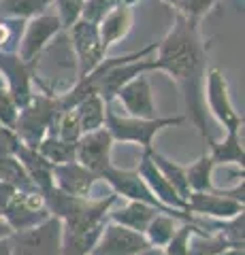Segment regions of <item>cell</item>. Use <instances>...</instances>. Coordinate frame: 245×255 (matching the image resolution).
<instances>
[{
  "mask_svg": "<svg viewBox=\"0 0 245 255\" xmlns=\"http://www.w3.org/2000/svg\"><path fill=\"white\" fill-rule=\"evenodd\" d=\"M154 64L156 70L167 73L179 85L186 102V119L199 128L203 140L209 147L213 138L207 126V109L203 98L205 73H207V45L201 36L199 23L175 15L169 34L156 47Z\"/></svg>",
  "mask_w": 245,
  "mask_h": 255,
  "instance_id": "6da1fadb",
  "label": "cell"
},
{
  "mask_svg": "<svg viewBox=\"0 0 245 255\" xmlns=\"http://www.w3.org/2000/svg\"><path fill=\"white\" fill-rule=\"evenodd\" d=\"M30 66H32V83H36L38 92L53 98L68 94L79 81L77 58L64 30L47 43L45 49L30 62Z\"/></svg>",
  "mask_w": 245,
  "mask_h": 255,
  "instance_id": "7a4b0ae2",
  "label": "cell"
},
{
  "mask_svg": "<svg viewBox=\"0 0 245 255\" xmlns=\"http://www.w3.org/2000/svg\"><path fill=\"white\" fill-rule=\"evenodd\" d=\"M45 206L51 217L62 221V230L64 232H88L92 228H98L102 223L109 221V211L115 204L117 196L111 194L109 198H75L68 196L64 191L51 187L43 194Z\"/></svg>",
  "mask_w": 245,
  "mask_h": 255,
  "instance_id": "3957f363",
  "label": "cell"
},
{
  "mask_svg": "<svg viewBox=\"0 0 245 255\" xmlns=\"http://www.w3.org/2000/svg\"><path fill=\"white\" fill-rule=\"evenodd\" d=\"M188 119L186 115H177V117H154V119H137V117H126V115H117L115 111L107 105V119H105V130L111 134L113 142H134L141 145L143 151H152V142L154 136L164 128L171 126H181Z\"/></svg>",
  "mask_w": 245,
  "mask_h": 255,
  "instance_id": "277c9868",
  "label": "cell"
},
{
  "mask_svg": "<svg viewBox=\"0 0 245 255\" xmlns=\"http://www.w3.org/2000/svg\"><path fill=\"white\" fill-rule=\"evenodd\" d=\"M58 113H60L58 98L36 92L32 94L28 105L19 109L13 132L17 134L21 145L36 149L41 145V140L47 136V132H49V128L53 124V119L58 117Z\"/></svg>",
  "mask_w": 245,
  "mask_h": 255,
  "instance_id": "5b68a950",
  "label": "cell"
},
{
  "mask_svg": "<svg viewBox=\"0 0 245 255\" xmlns=\"http://www.w3.org/2000/svg\"><path fill=\"white\" fill-rule=\"evenodd\" d=\"M203 98H205V109H209L207 113L216 117L220 126H224L226 132L243 130V115L235 109L231 94H228L226 75L218 66H211L205 73Z\"/></svg>",
  "mask_w": 245,
  "mask_h": 255,
  "instance_id": "8992f818",
  "label": "cell"
},
{
  "mask_svg": "<svg viewBox=\"0 0 245 255\" xmlns=\"http://www.w3.org/2000/svg\"><path fill=\"white\" fill-rule=\"evenodd\" d=\"M100 179L113 189L115 196L128 198V202H143V204H149V206H154V209H158V211L171 215V217H175L179 221H194L192 213L173 211V209L162 206L160 202L156 200V196L149 191V187L143 183V179L137 174V170H122V168H115V166H109V168L100 174Z\"/></svg>",
  "mask_w": 245,
  "mask_h": 255,
  "instance_id": "52a82bcc",
  "label": "cell"
},
{
  "mask_svg": "<svg viewBox=\"0 0 245 255\" xmlns=\"http://www.w3.org/2000/svg\"><path fill=\"white\" fill-rule=\"evenodd\" d=\"M11 255H60L62 247V221L49 217L41 226L13 232L9 236Z\"/></svg>",
  "mask_w": 245,
  "mask_h": 255,
  "instance_id": "ba28073f",
  "label": "cell"
},
{
  "mask_svg": "<svg viewBox=\"0 0 245 255\" xmlns=\"http://www.w3.org/2000/svg\"><path fill=\"white\" fill-rule=\"evenodd\" d=\"M70 47L77 58V68H79V79L88 77L98 64L107 58V51L102 49L98 26L85 19H77L73 26L66 30Z\"/></svg>",
  "mask_w": 245,
  "mask_h": 255,
  "instance_id": "9c48e42d",
  "label": "cell"
},
{
  "mask_svg": "<svg viewBox=\"0 0 245 255\" xmlns=\"http://www.w3.org/2000/svg\"><path fill=\"white\" fill-rule=\"evenodd\" d=\"M0 217L11 228V232H23V230L41 226L51 215L47 211L41 191H26V194L17 191Z\"/></svg>",
  "mask_w": 245,
  "mask_h": 255,
  "instance_id": "30bf717a",
  "label": "cell"
},
{
  "mask_svg": "<svg viewBox=\"0 0 245 255\" xmlns=\"http://www.w3.org/2000/svg\"><path fill=\"white\" fill-rule=\"evenodd\" d=\"M111 149H113V138L105 128H100L96 132L81 134V138L75 145V162L81 164L83 168H88L100 179V174L105 172L111 164Z\"/></svg>",
  "mask_w": 245,
  "mask_h": 255,
  "instance_id": "8fae6325",
  "label": "cell"
},
{
  "mask_svg": "<svg viewBox=\"0 0 245 255\" xmlns=\"http://www.w3.org/2000/svg\"><path fill=\"white\" fill-rule=\"evenodd\" d=\"M0 77L4 81V90L9 92L15 107L23 109L32 98V66L23 62L17 53H0Z\"/></svg>",
  "mask_w": 245,
  "mask_h": 255,
  "instance_id": "7c38bea8",
  "label": "cell"
},
{
  "mask_svg": "<svg viewBox=\"0 0 245 255\" xmlns=\"http://www.w3.org/2000/svg\"><path fill=\"white\" fill-rule=\"evenodd\" d=\"M147 249H152V247H149L145 234L132 232L124 226L107 221L90 255H139Z\"/></svg>",
  "mask_w": 245,
  "mask_h": 255,
  "instance_id": "4fadbf2b",
  "label": "cell"
},
{
  "mask_svg": "<svg viewBox=\"0 0 245 255\" xmlns=\"http://www.w3.org/2000/svg\"><path fill=\"white\" fill-rule=\"evenodd\" d=\"M62 32L58 15L53 13H43L38 17H32L23 26V34L17 47V55L23 62H32L38 53H41L51 38H56Z\"/></svg>",
  "mask_w": 245,
  "mask_h": 255,
  "instance_id": "5bb4252c",
  "label": "cell"
},
{
  "mask_svg": "<svg viewBox=\"0 0 245 255\" xmlns=\"http://www.w3.org/2000/svg\"><path fill=\"white\" fill-rule=\"evenodd\" d=\"M115 100L124 107L126 117H137V119H154L156 105H154V92L147 75H139L132 81H128L120 92Z\"/></svg>",
  "mask_w": 245,
  "mask_h": 255,
  "instance_id": "9a60e30c",
  "label": "cell"
},
{
  "mask_svg": "<svg viewBox=\"0 0 245 255\" xmlns=\"http://www.w3.org/2000/svg\"><path fill=\"white\" fill-rule=\"evenodd\" d=\"M188 213L192 215H205L209 219L224 221L233 219L239 213H243V202L228 198L213 187L211 191H192L188 196Z\"/></svg>",
  "mask_w": 245,
  "mask_h": 255,
  "instance_id": "2e32d148",
  "label": "cell"
},
{
  "mask_svg": "<svg viewBox=\"0 0 245 255\" xmlns=\"http://www.w3.org/2000/svg\"><path fill=\"white\" fill-rule=\"evenodd\" d=\"M137 174L143 179V183L149 187V191L156 196V200L162 206L173 209V211H188V204L177 196V191L173 189V185L162 177V172L158 170V166L152 162L149 151H143V157H141V162H139Z\"/></svg>",
  "mask_w": 245,
  "mask_h": 255,
  "instance_id": "e0dca14e",
  "label": "cell"
},
{
  "mask_svg": "<svg viewBox=\"0 0 245 255\" xmlns=\"http://www.w3.org/2000/svg\"><path fill=\"white\" fill-rule=\"evenodd\" d=\"M98 177L77 162L53 166V187L75 198H90L92 187L96 185Z\"/></svg>",
  "mask_w": 245,
  "mask_h": 255,
  "instance_id": "ac0fdd59",
  "label": "cell"
},
{
  "mask_svg": "<svg viewBox=\"0 0 245 255\" xmlns=\"http://www.w3.org/2000/svg\"><path fill=\"white\" fill-rule=\"evenodd\" d=\"M130 28H132V9L126 6L124 2H117L98 23L102 49L109 51V47H113L117 41H122L130 32Z\"/></svg>",
  "mask_w": 245,
  "mask_h": 255,
  "instance_id": "d6986e66",
  "label": "cell"
},
{
  "mask_svg": "<svg viewBox=\"0 0 245 255\" xmlns=\"http://www.w3.org/2000/svg\"><path fill=\"white\" fill-rule=\"evenodd\" d=\"M15 157L19 159V164L23 166V170L30 177V181L36 185V189L45 194L53 187V164L38 153L36 149H30L26 145H19Z\"/></svg>",
  "mask_w": 245,
  "mask_h": 255,
  "instance_id": "ffe728a7",
  "label": "cell"
},
{
  "mask_svg": "<svg viewBox=\"0 0 245 255\" xmlns=\"http://www.w3.org/2000/svg\"><path fill=\"white\" fill-rule=\"evenodd\" d=\"M158 211L154 206L143 204V202H128L120 211H109V221L117 223V226H124L132 230V232H139V234H145L147 226L152 223V219L156 217Z\"/></svg>",
  "mask_w": 245,
  "mask_h": 255,
  "instance_id": "44dd1931",
  "label": "cell"
},
{
  "mask_svg": "<svg viewBox=\"0 0 245 255\" xmlns=\"http://www.w3.org/2000/svg\"><path fill=\"white\" fill-rule=\"evenodd\" d=\"M209 155L213 159V164H237L243 168V140H241V130L235 132H226V136L216 142L213 140L211 145L207 147Z\"/></svg>",
  "mask_w": 245,
  "mask_h": 255,
  "instance_id": "7402d4cb",
  "label": "cell"
},
{
  "mask_svg": "<svg viewBox=\"0 0 245 255\" xmlns=\"http://www.w3.org/2000/svg\"><path fill=\"white\" fill-rule=\"evenodd\" d=\"M75 113L79 119V128H81V134L88 132H96L100 128H105V119H107V105L102 102V98L98 94L88 96L85 100H81L75 107Z\"/></svg>",
  "mask_w": 245,
  "mask_h": 255,
  "instance_id": "603a6c76",
  "label": "cell"
},
{
  "mask_svg": "<svg viewBox=\"0 0 245 255\" xmlns=\"http://www.w3.org/2000/svg\"><path fill=\"white\" fill-rule=\"evenodd\" d=\"M149 157H152V162L158 166V170L162 172V177L167 179L173 189L177 191V196L181 198L184 202H188V196L192 194L190 191V185H188V179H186V166H179L177 162H173V159L164 157L162 153H158V151H149Z\"/></svg>",
  "mask_w": 245,
  "mask_h": 255,
  "instance_id": "cb8c5ba5",
  "label": "cell"
},
{
  "mask_svg": "<svg viewBox=\"0 0 245 255\" xmlns=\"http://www.w3.org/2000/svg\"><path fill=\"white\" fill-rule=\"evenodd\" d=\"M51 0H0V17L28 21L47 13Z\"/></svg>",
  "mask_w": 245,
  "mask_h": 255,
  "instance_id": "d4e9b609",
  "label": "cell"
},
{
  "mask_svg": "<svg viewBox=\"0 0 245 255\" xmlns=\"http://www.w3.org/2000/svg\"><path fill=\"white\" fill-rule=\"evenodd\" d=\"M213 170H216V164L209 155V151L205 149L203 155L192 162L190 166H186V179L190 191H211L213 189Z\"/></svg>",
  "mask_w": 245,
  "mask_h": 255,
  "instance_id": "484cf974",
  "label": "cell"
},
{
  "mask_svg": "<svg viewBox=\"0 0 245 255\" xmlns=\"http://www.w3.org/2000/svg\"><path fill=\"white\" fill-rule=\"evenodd\" d=\"M0 181L11 185L15 191H21V194H26V191H38L15 155L0 157Z\"/></svg>",
  "mask_w": 245,
  "mask_h": 255,
  "instance_id": "4316f807",
  "label": "cell"
},
{
  "mask_svg": "<svg viewBox=\"0 0 245 255\" xmlns=\"http://www.w3.org/2000/svg\"><path fill=\"white\" fill-rule=\"evenodd\" d=\"M177 221L175 217H171V215L167 213H158L156 217L152 219V223L147 226L145 230V238H147V243L152 249H164L169 243H171V238L175 236L177 232Z\"/></svg>",
  "mask_w": 245,
  "mask_h": 255,
  "instance_id": "83f0119b",
  "label": "cell"
},
{
  "mask_svg": "<svg viewBox=\"0 0 245 255\" xmlns=\"http://www.w3.org/2000/svg\"><path fill=\"white\" fill-rule=\"evenodd\" d=\"M36 151L53 166L75 162V145L73 142H64L56 136H51V134H47V136L41 140V145L36 147Z\"/></svg>",
  "mask_w": 245,
  "mask_h": 255,
  "instance_id": "f1b7e54d",
  "label": "cell"
},
{
  "mask_svg": "<svg viewBox=\"0 0 245 255\" xmlns=\"http://www.w3.org/2000/svg\"><path fill=\"white\" fill-rule=\"evenodd\" d=\"M47 134H51V136H56V138L64 140V142H73V145H77V140L81 138V128H79V119H77L75 109L60 111Z\"/></svg>",
  "mask_w": 245,
  "mask_h": 255,
  "instance_id": "f546056e",
  "label": "cell"
},
{
  "mask_svg": "<svg viewBox=\"0 0 245 255\" xmlns=\"http://www.w3.org/2000/svg\"><path fill=\"white\" fill-rule=\"evenodd\" d=\"M26 21L0 17V53H17Z\"/></svg>",
  "mask_w": 245,
  "mask_h": 255,
  "instance_id": "4dcf8cb0",
  "label": "cell"
},
{
  "mask_svg": "<svg viewBox=\"0 0 245 255\" xmlns=\"http://www.w3.org/2000/svg\"><path fill=\"white\" fill-rule=\"evenodd\" d=\"M216 2L218 0H177L175 9H177V15H181L184 19L201 23V19L213 9Z\"/></svg>",
  "mask_w": 245,
  "mask_h": 255,
  "instance_id": "1f68e13d",
  "label": "cell"
},
{
  "mask_svg": "<svg viewBox=\"0 0 245 255\" xmlns=\"http://www.w3.org/2000/svg\"><path fill=\"white\" fill-rule=\"evenodd\" d=\"M51 4H56V9H58L56 15L60 19V26L66 32L79 17H81L85 0H51Z\"/></svg>",
  "mask_w": 245,
  "mask_h": 255,
  "instance_id": "d6a6232c",
  "label": "cell"
},
{
  "mask_svg": "<svg viewBox=\"0 0 245 255\" xmlns=\"http://www.w3.org/2000/svg\"><path fill=\"white\" fill-rule=\"evenodd\" d=\"M19 109L15 107L13 98L9 96V92L0 90V126H6V128H13L15 126V119H17Z\"/></svg>",
  "mask_w": 245,
  "mask_h": 255,
  "instance_id": "836d02e7",
  "label": "cell"
},
{
  "mask_svg": "<svg viewBox=\"0 0 245 255\" xmlns=\"http://www.w3.org/2000/svg\"><path fill=\"white\" fill-rule=\"evenodd\" d=\"M19 145L21 142L17 138V134L13 132V128L0 126V157L2 155H15Z\"/></svg>",
  "mask_w": 245,
  "mask_h": 255,
  "instance_id": "e575fe53",
  "label": "cell"
},
{
  "mask_svg": "<svg viewBox=\"0 0 245 255\" xmlns=\"http://www.w3.org/2000/svg\"><path fill=\"white\" fill-rule=\"evenodd\" d=\"M15 194H17V191H15L11 185H6V183L0 181V215L4 213V209L9 206V202L13 200Z\"/></svg>",
  "mask_w": 245,
  "mask_h": 255,
  "instance_id": "d590c367",
  "label": "cell"
},
{
  "mask_svg": "<svg viewBox=\"0 0 245 255\" xmlns=\"http://www.w3.org/2000/svg\"><path fill=\"white\" fill-rule=\"evenodd\" d=\"M0 255H11V243H9V238H0Z\"/></svg>",
  "mask_w": 245,
  "mask_h": 255,
  "instance_id": "8d00e7d4",
  "label": "cell"
},
{
  "mask_svg": "<svg viewBox=\"0 0 245 255\" xmlns=\"http://www.w3.org/2000/svg\"><path fill=\"white\" fill-rule=\"evenodd\" d=\"M11 234H13V232H11V228L6 226L2 217H0V238H9Z\"/></svg>",
  "mask_w": 245,
  "mask_h": 255,
  "instance_id": "74e56055",
  "label": "cell"
},
{
  "mask_svg": "<svg viewBox=\"0 0 245 255\" xmlns=\"http://www.w3.org/2000/svg\"><path fill=\"white\" fill-rule=\"evenodd\" d=\"M220 255H243V249L241 247H228V249L224 253H220Z\"/></svg>",
  "mask_w": 245,
  "mask_h": 255,
  "instance_id": "f35d334b",
  "label": "cell"
},
{
  "mask_svg": "<svg viewBox=\"0 0 245 255\" xmlns=\"http://www.w3.org/2000/svg\"><path fill=\"white\" fill-rule=\"evenodd\" d=\"M122 2H124L126 6H132V4H137V2H141V0H122Z\"/></svg>",
  "mask_w": 245,
  "mask_h": 255,
  "instance_id": "ab89813d",
  "label": "cell"
},
{
  "mask_svg": "<svg viewBox=\"0 0 245 255\" xmlns=\"http://www.w3.org/2000/svg\"><path fill=\"white\" fill-rule=\"evenodd\" d=\"M164 4H169V6H173V9H175V4H177V0H162Z\"/></svg>",
  "mask_w": 245,
  "mask_h": 255,
  "instance_id": "60d3db41",
  "label": "cell"
},
{
  "mask_svg": "<svg viewBox=\"0 0 245 255\" xmlns=\"http://www.w3.org/2000/svg\"><path fill=\"white\" fill-rule=\"evenodd\" d=\"M2 87H4V81H2V77H0V90H2Z\"/></svg>",
  "mask_w": 245,
  "mask_h": 255,
  "instance_id": "b9f144b4",
  "label": "cell"
},
{
  "mask_svg": "<svg viewBox=\"0 0 245 255\" xmlns=\"http://www.w3.org/2000/svg\"><path fill=\"white\" fill-rule=\"evenodd\" d=\"M120 2H122V0H120Z\"/></svg>",
  "mask_w": 245,
  "mask_h": 255,
  "instance_id": "7bdbcfd3",
  "label": "cell"
}]
</instances>
